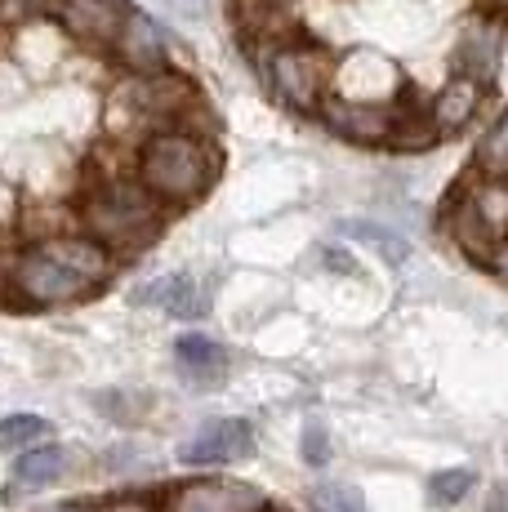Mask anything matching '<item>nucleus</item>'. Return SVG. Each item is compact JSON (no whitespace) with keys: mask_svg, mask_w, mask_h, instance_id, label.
<instances>
[{"mask_svg":"<svg viewBox=\"0 0 508 512\" xmlns=\"http://www.w3.org/2000/svg\"><path fill=\"white\" fill-rule=\"evenodd\" d=\"M477 174L508 183V107L495 116V125L482 134V143H477Z\"/></svg>","mask_w":508,"mask_h":512,"instance_id":"nucleus-18","label":"nucleus"},{"mask_svg":"<svg viewBox=\"0 0 508 512\" xmlns=\"http://www.w3.org/2000/svg\"><path fill=\"white\" fill-rule=\"evenodd\" d=\"M250 58L259 67L263 85H268V94H277V103L317 116L321 103L330 98L335 58L308 36H295L286 45H250Z\"/></svg>","mask_w":508,"mask_h":512,"instance_id":"nucleus-5","label":"nucleus"},{"mask_svg":"<svg viewBox=\"0 0 508 512\" xmlns=\"http://www.w3.org/2000/svg\"><path fill=\"white\" fill-rule=\"evenodd\" d=\"M486 268H491L495 277H500V281L508 285V241H500V250L491 254V263H486Z\"/></svg>","mask_w":508,"mask_h":512,"instance_id":"nucleus-27","label":"nucleus"},{"mask_svg":"<svg viewBox=\"0 0 508 512\" xmlns=\"http://www.w3.org/2000/svg\"><path fill=\"white\" fill-rule=\"evenodd\" d=\"M486 5H491L500 18H508V0H486Z\"/></svg>","mask_w":508,"mask_h":512,"instance_id":"nucleus-30","label":"nucleus"},{"mask_svg":"<svg viewBox=\"0 0 508 512\" xmlns=\"http://www.w3.org/2000/svg\"><path fill=\"white\" fill-rule=\"evenodd\" d=\"M170 49H174L170 32H165L152 14L130 9V18H125V27H121V36H116L112 54H116V63H121L125 72L143 76V72H165V67H170Z\"/></svg>","mask_w":508,"mask_h":512,"instance_id":"nucleus-9","label":"nucleus"},{"mask_svg":"<svg viewBox=\"0 0 508 512\" xmlns=\"http://www.w3.org/2000/svg\"><path fill=\"white\" fill-rule=\"evenodd\" d=\"M321 263H326L335 277H357V259L348 250H339V245H321Z\"/></svg>","mask_w":508,"mask_h":512,"instance_id":"nucleus-25","label":"nucleus"},{"mask_svg":"<svg viewBox=\"0 0 508 512\" xmlns=\"http://www.w3.org/2000/svg\"><path fill=\"white\" fill-rule=\"evenodd\" d=\"M134 174L165 210L201 201L219 179V152L214 139H197L188 130H161L134 147Z\"/></svg>","mask_w":508,"mask_h":512,"instance_id":"nucleus-4","label":"nucleus"},{"mask_svg":"<svg viewBox=\"0 0 508 512\" xmlns=\"http://www.w3.org/2000/svg\"><path fill=\"white\" fill-rule=\"evenodd\" d=\"M125 18H130L125 0H58V9H54V23L67 36H76L85 45H103V49L116 45Z\"/></svg>","mask_w":508,"mask_h":512,"instance_id":"nucleus-10","label":"nucleus"},{"mask_svg":"<svg viewBox=\"0 0 508 512\" xmlns=\"http://www.w3.org/2000/svg\"><path fill=\"white\" fill-rule=\"evenodd\" d=\"M45 512H99V504H58V508H45Z\"/></svg>","mask_w":508,"mask_h":512,"instance_id":"nucleus-29","label":"nucleus"},{"mask_svg":"<svg viewBox=\"0 0 508 512\" xmlns=\"http://www.w3.org/2000/svg\"><path fill=\"white\" fill-rule=\"evenodd\" d=\"M197 121H205L201 90L174 67L143 76L125 72L107 90V134H116V139L143 143L161 130H188L197 139H210V134H201Z\"/></svg>","mask_w":508,"mask_h":512,"instance_id":"nucleus-2","label":"nucleus"},{"mask_svg":"<svg viewBox=\"0 0 508 512\" xmlns=\"http://www.w3.org/2000/svg\"><path fill=\"white\" fill-rule=\"evenodd\" d=\"M308 508L312 512H370L361 490L348 486V481H321V486H312Z\"/></svg>","mask_w":508,"mask_h":512,"instance_id":"nucleus-20","label":"nucleus"},{"mask_svg":"<svg viewBox=\"0 0 508 512\" xmlns=\"http://www.w3.org/2000/svg\"><path fill=\"white\" fill-rule=\"evenodd\" d=\"M397 112H402V94L393 103H348V98L330 94L321 103L317 121L326 125V134L344 143H361V147H388L397 130Z\"/></svg>","mask_w":508,"mask_h":512,"instance_id":"nucleus-6","label":"nucleus"},{"mask_svg":"<svg viewBox=\"0 0 508 512\" xmlns=\"http://www.w3.org/2000/svg\"><path fill=\"white\" fill-rule=\"evenodd\" d=\"M134 303L152 312H165V317L179 321H197L210 312V290L192 277V272H165V277H152L148 285L134 290Z\"/></svg>","mask_w":508,"mask_h":512,"instance_id":"nucleus-11","label":"nucleus"},{"mask_svg":"<svg viewBox=\"0 0 508 512\" xmlns=\"http://www.w3.org/2000/svg\"><path fill=\"white\" fill-rule=\"evenodd\" d=\"M442 232L451 236V245L459 254H468L473 263H491V254L500 250V241H495V232L486 228L482 219H477V210L468 205L464 192H455L451 201H446V214H442Z\"/></svg>","mask_w":508,"mask_h":512,"instance_id":"nucleus-15","label":"nucleus"},{"mask_svg":"<svg viewBox=\"0 0 508 512\" xmlns=\"http://www.w3.org/2000/svg\"><path fill=\"white\" fill-rule=\"evenodd\" d=\"M482 98H486V85L482 81H468V76H451V81L437 90V98H428V121H433L437 139L446 134L464 130L477 112H482Z\"/></svg>","mask_w":508,"mask_h":512,"instance_id":"nucleus-14","label":"nucleus"},{"mask_svg":"<svg viewBox=\"0 0 508 512\" xmlns=\"http://www.w3.org/2000/svg\"><path fill=\"white\" fill-rule=\"evenodd\" d=\"M58 0H0V27H27L54 18Z\"/></svg>","mask_w":508,"mask_h":512,"instance_id":"nucleus-22","label":"nucleus"},{"mask_svg":"<svg viewBox=\"0 0 508 512\" xmlns=\"http://www.w3.org/2000/svg\"><path fill=\"white\" fill-rule=\"evenodd\" d=\"M290 0H232V14H250V9H286Z\"/></svg>","mask_w":508,"mask_h":512,"instance_id":"nucleus-26","label":"nucleus"},{"mask_svg":"<svg viewBox=\"0 0 508 512\" xmlns=\"http://www.w3.org/2000/svg\"><path fill=\"white\" fill-rule=\"evenodd\" d=\"M174 366L192 383V388H219L228 379V352H223L219 339L201 330H188L174 339Z\"/></svg>","mask_w":508,"mask_h":512,"instance_id":"nucleus-13","label":"nucleus"},{"mask_svg":"<svg viewBox=\"0 0 508 512\" xmlns=\"http://www.w3.org/2000/svg\"><path fill=\"white\" fill-rule=\"evenodd\" d=\"M116 272V254L81 232H63L54 241H32L0 259V299L14 308H67L103 290Z\"/></svg>","mask_w":508,"mask_h":512,"instance_id":"nucleus-1","label":"nucleus"},{"mask_svg":"<svg viewBox=\"0 0 508 512\" xmlns=\"http://www.w3.org/2000/svg\"><path fill=\"white\" fill-rule=\"evenodd\" d=\"M165 214L170 210L139 183L134 170H107L76 201V232L121 259V254L148 250L165 228Z\"/></svg>","mask_w":508,"mask_h":512,"instance_id":"nucleus-3","label":"nucleus"},{"mask_svg":"<svg viewBox=\"0 0 508 512\" xmlns=\"http://www.w3.org/2000/svg\"><path fill=\"white\" fill-rule=\"evenodd\" d=\"M504 58V32L500 18H473L464 23L455 41V76H468V81H491L495 63Z\"/></svg>","mask_w":508,"mask_h":512,"instance_id":"nucleus-12","label":"nucleus"},{"mask_svg":"<svg viewBox=\"0 0 508 512\" xmlns=\"http://www.w3.org/2000/svg\"><path fill=\"white\" fill-rule=\"evenodd\" d=\"M99 512H165V499L148 495V490H134V495H112V499H103Z\"/></svg>","mask_w":508,"mask_h":512,"instance_id":"nucleus-24","label":"nucleus"},{"mask_svg":"<svg viewBox=\"0 0 508 512\" xmlns=\"http://www.w3.org/2000/svg\"><path fill=\"white\" fill-rule=\"evenodd\" d=\"M45 437H50V423L41 415L0 419V450H5V455H23V450H32V446H45Z\"/></svg>","mask_w":508,"mask_h":512,"instance_id":"nucleus-19","label":"nucleus"},{"mask_svg":"<svg viewBox=\"0 0 508 512\" xmlns=\"http://www.w3.org/2000/svg\"><path fill=\"white\" fill-rule=\"evenodd\" d=\"M339 236H353V241H366L370 250H379L388 263H406V259H410V241H406L402 232L388 228V223L348 219V223H339Z\"/></svg>","mask_w":508,"mask_h":512,"instance_id":"nucleus-17","label":"nucleus"},{"mask_svg":"<svg viewBox=\"0 0 508 512\" xmlns=\"http://www.w3.org/2000/svg\"><path fill=\"white\" fill-rule=\"evenodd\" d=\"M482 512H508V486H491V495H486V508Z\"/></svg>","mask_w":508,"mask_h":512,"instance_id":"nucleus-28","label":"nucleus"},{"mask_svg":"<svg viewBox=\"0 0 508 512\" xmlns=\"http://www.w3.org/2000/svg\"><path fill=\"white\" fill-rule=\"evenodd\" d=\"M473 486H477V477L468 468H446V472L428 477V499H433L437 508H455V504H464Z\"/></svg>","mask_w":508,"mask_h":512,"instance_id":"nucleus-21","label":"nucleus"},{"mask_svg":"<svg viewBox=\"0 0 508 512\" xmlns=\"http://www.w3.org/2000/svg\"><path fill=\"white\" fill-rule=\"evenodd\" d=\"M299 450H304V464L308 468H326L330 464V432H326V423L312 419L308 428H304V441H299Z\"/></svg>","mask_w":508,"mask_h":512,"instance_id":"nucleus-23","label":"nucleus"},{"mask_svg":"<svg viewBox=\"0 0 508 512\" xmlns=\"http://www.w3.org/2000/svg\"><path fill=\"white\" fill-rule=\"evenodd\" d=\"M63 472H67V450L63 446H32L14 459V486L41 490V486H54Z\"/></svg>","mask_w":508,"mask_h":512,"instance_id":"nucleus-16","label":"nucleus"},{"mask_svg":"<svg viewBox=\"0 0 508 512\" xmlns=\"http://www.w3.org/2000/svg\"><path fill=\"white\" fill-rule=\"evenodd\" d=\"M250 455H254V428L246 419H214L179 446V464L188 468H219Z\"/></svg>","mask_w":508,"mask_h":512,"instance_id":"nucleus-8","label":"nucleus"},{"mask_svg":"<svg viewBox=\"0 0 508 512\" xmlns=\"http://www.w3.org/2000/svg\"><path fill=\"white\" fill-rule=\"evenodd\" d=\"M165 512H272L268 495L250 481L232 477H197L170 490Z\"/></svg>","mask_w":508,"mask_h":512,"instance_id":"nucleus-7","label":"nucleus"}]
</instances>
